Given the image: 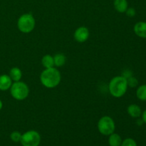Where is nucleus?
Returning a JSON list of instances; mask_svg holds the SVG:
<instances>
[{"label":"nucleus","instance_id":"obj_11","mask_svg":"<svg viewBox=\"0 0 146 146\" xmlns=\"http://www.w3.org/2000/svg\"><path fill=\"white\" fill-rule=\"evenodd\" d=\"M113 6L118 12L125 13L128 8V3L127 0H114Z\"/></svg>","mask_w":146,"mask_h":146},{"label":"nucleus","instance_id":"obj_14","mask_svg":"<svg viewBox=\"0 0 146 146\" xmlns=\"http://www.w3.org/2000/svg\"><path fill=\"white\" fill-rule=\"evenodd\" d=\"M41 64L45 68L54 67L55 66H54V56L49 55V54H46V55L44 56L41 58Z\"/></svg>","mask_w":146,"mask_h":146},{"label":"nucleus","instance_id":"obj_20","mask_svg":"<svg viewBox=\"0 0 146 146\" xmlns=\"http://www.w3.org/2000/svg\"><path fill=\"white\" fill-rule=\"evenodd\" d=\"M125 13L126 14V15L128 16V17H135V14H136L135 9L134 8H133V7H128Z\"/></svg>","mask_w":146,"mask_h":146},{"label":"nucleus","instance_id":"obj_10","mask_svg":"<svg viewBox=\"0 0 146 146\" xmlns=\"http://www.w3.org/2000/svg\"><path fill=\"white\" fill-rule=\"evenodd\" d=\"M127 112H128V115L132 118H138L141 116L143 111L141 107L137 104H131L128 106V108H127Z\"/></svg>","mask_w":146,"mask_h":146},{"label":"nucleus","instance_id":"obj_4","mask_svg":"<svg viewBox=\"0 0 146 146\" xmlns=\"http://www.w3.org/2000/svg\"><path fill=\"white\" fill-rule=\"evenodd\" d=\"M10 94L11 96L17 101H23L28 97L29 94V88L23 81L14 82L10 88Z\"/></svg>","mask_w":146,"mask_h":146},{"label":"nucleus","instance_id":"obj_13","mask_svg":"<svg viewBox=\"0 0 146 146\" xmlns=\"http://www.w3.org/2000/svg\"><path fill=\"white\" fill-rule=\"evenodd\" d=\"M108 136V144L110 146H121L123 140L119 134L113 133Z\"/></svg>","mask_w":146,"mask_h":146},{"label":"nucleus","instance_id":"obj_8","mask_svg":"<svg viewBox=\"0 0 146 146\" xmlns=\"http://www.w3.org/2000/svg\"><path fill=\"white\" fill-rule=\"evenodd\" d=\"M12 84L13 81L9 75L2 74L0 76V91H6L9 90Z\"/></svg>","mask_w":146,"mask_h":146},{"label":"nucleus","instance_id":"obj_23","mask_svg":"<svg viewBox=\"0 0 146 146\" xmlns=\"http://www.w3.org/2000/svg\"><path fill=\"white\" fill-rule=\"evenodd\" d=\"M143 123H143V121L142 118H138V121H137V124H138V125H141Z\"/></svg>","mask_w":146,"mask_h":146},{"label":"nucleus","instance_id":"obj_19","mask_svg":"<svg viewBox=\"0 0 146 146\" xmlns=\"http://www.w3.org/2000/svg\"><path fill=\"white\" fill-rule=\"evenodd\" d=\"M121 146H137V143L133 138H128L122 141Z\"/></svg>","mask_w":146,"mask_h":146},{"label":"nucleus","instance_id":"obj_7","mask_svg":"<svg viewBox=\"0 0 146 146\" xmlns=\"http://www.w3.org/2000/svg\"><path fill=\"white\" fill-rule=\"evenodd\" d=\"M90 36V31L87 27H80L74 31V37L77 42L84 43L88 39Z\"/></svg>","mask_w":146,"mask_h":146},{"label":"nucleus","instance_id":"obj_22","mask_svg":"<svg viewBox=\"0 0 146 146\" xmlns=\"http://www.w3.org/2000/svg\"><path fill=\"white\" fill-rule=\"evenodd\" d=\"M141 118H142L144 123L146 124V109L143 111V112H142V114H141Z\"/></svg>","mask_w":146,"mask_h":146},{"label":"nucleus","instance_id":"obj_16","mask_svg":"<svg viewBox=\"0 0 146 146\" xmlns=\"http://www.w3.org/2000/svg\"><path fill=\"white\" fill-rule=\"evenodd\" d=\"M136 96L140 101H146V84H143L138 87L136 90Z\"/></svg>","mask_w":146,"mask_h":146},{"label":"nucleus","instance_id":"obj_21","mask_svg":"<svg viewBox=\"0 0 146 146\" xmlns=\"http://www.w3.org/2000/svg\"><path fill=\"white\" fill-rule=\"evenodd\" d=\"M121 76H123L124 78H125L127 79V78H130V77L133 76V73H132V71H131V70L126 69V70H125L123 72V74Z\"/></svg>","mask_w":146,"mask_h":146},{"label":"nucleus","instance_id":"obj_5","mask_svg":"<svg viewBox=\"0 0 146 146\" xmlns=\"http://www.w3.org/2000/svg\"><path fill=\"white\" fill-rule=\"evenodd\" d=\"M97 127L100 133L108 136L115 131V124L111 117L105 115L98 120Z\"/></svg>","mask_w":146,"mask_h":146},{"label":"nucleus","instance_id":"obj_6","mask_svg":"<svg viewBox=\"0 0 146 146\" xmlns=\"http://www.w3.org/2000/svg\"><path fill=\"white\" fill-rule=\"evenodd\" d=\"M41 140L39 133L34 130H30L22 134L20 143L22 146H38Z\"/></svg>","mask_w":146,"mask_h":146},{"label":"nucleus","instance_id":"obj_12","mask_svg":"<svg viewBox=\"0 0 146 146\" xmlns=\"http://www.w3.org/2000/svg\"><path fill=\"white\" fill-rule=\"evenodd\" d=\"M9 76L11 78L13 82L19 81H21V77H22V71L19 67H12L10 69Z\"/></svg>","mask_w":146,"mask_h":146},{"label":"nucleus","instance_id":"obj_24","mask_svg":"<svg viewBox=\"0 0 146 146\" xmlns=\"http://www.w3.org/2000/svg\"><path fill=\"white\" fill-rule=\"evenodd\" d=\"M2 108H3V102L1 101V100L0 99V111L2 109Z\"/></svg>","mask_w":146,"mask_h":146},{"label":"nucleus","instance_id":"obj_18","mask_svg":"<svg viewBox=\"0 0 146 146\" xmlns=\"http://www.w3.org/2000/svg\"><path fill=\"white\" fill-rule=\"evenodd\" d=\"M127 84H128V86L131 87V88H135L138 85V81L135 77L133 76L130 78H127Z\"/></svg>","mask_w":146,"mask_h":146},{"label":"nucleus","instance_id":"obj_15","mask_svg":"<svg viewBox=\"0 0 146 146\" xmlns=\"http://www.w3.org/2000/svg\"><path fill=\"white\" fill-rule=\"evenodd\" d=\"M54 66L56 67H61L65 65L66 62V57L64 54L58 53L54 56Z\"/></svg>","mask_w":146,"mask_h":146},{"label":"nucleus","instance_id":"obj_1","mask_svg":"<svg viewBox=\"0 0 146 146\" xmlns=\"http://www.w3.org/2000/svg\"><path fill=\"white\" fill-rule=\"evenodd\" d=\"M61 80V73L55 67L45 68L40 75L41 84L47 88H56L60 84Z\"/></svg>","mask_w":146,"mask_h":146},{"label":"nucleus","instance_id":"obj_9","mask_svg":"<svg viewBox=\"0 0 146 146\" xmlns=\"http://www.w3.org/2000/svg\"><path fill=\"white\" fill-rule=\"evenodd\" d=\"M134 33L138 37L146 38V22L145 21H138L134 25Z\"/></svg>","mask_w":146,"mask_h":146},{"label":"nucleus","instance_id":"obj_3","mask_svg":"<svg viewBox=\"0 0 146 146\" xmlns=\"http://www.w3.org/2000/svg\"><path fill=\"white\" fill-rule=\"evenodd\" d=\"M36 21L34 16L31 14H24L20 16L17 21V27L21 33L29 34L34 29Z\"/></svg>","mask_w":146,"mask_h":146},{"label":"nucleus","instance_id":"obj_2","mask_svg":"<svg viewBox=\"0 0 146 146\" xmlns=\"http://www.w3.org/2000/svg\"><path fill=\"white\" fill-rule=\"evenodd\" d=\"M127 79L122 76L113 77L108 84V90L113 97L119 98L123 96L128 90Z\"/></svg>","mask_w":146,"mask_h":146},{"label":"nucleus","instance_id":"obj_17","mask_svg":"<svg viewBox=\"0 0 146 146\" xmlns=\"http://www.w3.org/2000/svg\"><path fill=\"white\" fill-rule=\"evenodd\" d=\"M21 135L22 134L19 131H13L11 134H10V139L14 143H19L21 141Z\"/></svg>","mask_w":146,"mask_h":146}]
</instances>
